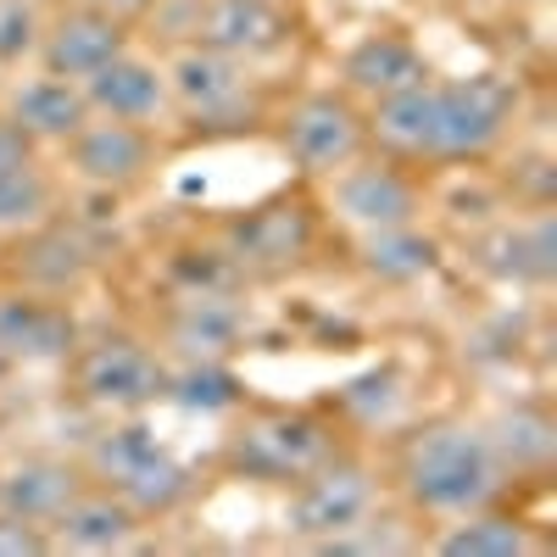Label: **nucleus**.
Instances as JSON below:
<instances>
[{"instance_id": "21", "label": "nucleus", "mask_w": 557, "mask_h": 557, "mask_svg": "<svg viewBox=\"0 0 557 557\" xmlns=\"http://www.w3.org/2000/svg\"><path fill=\"white\" fill-rule=\"evenodd\" d=\"M368 262H374V273H385V278H418V273L435 262V246L418 240V235H407V228L396 223V228H380V235H374V246H368Z\"/></svg>"}, {"instance_id": "8", "label": "nucleus", "mask_w": 557, "mask_h": 557, "mask_svg": "<svg viewBox=\"0 0 557 557\" xmlns=\"http://www.w3.org/2000/svg\"><path fill=\"white\" fill-rule=\"evenodd\" d=\"M346 73H351L357 89H374V96H401V89L424 84V62H418V51L407 39H391V34L362 39L351 51V62H346Z\"/></svg>"}, {"instance_id": "13", "label": "nucleus", "mask_w": 557, "mask_h": 557, "mask_svg": "<svg viewBox=\"0 0 557 557\" xmlns=\"http://www.w3.org/2000/svg\"><path fill=\"white\" fill-rule=\"evenodd\" d=\"M318 451H323L318 430L296 418V424H268V430L246 435V446H240V462H246V469H257V474L285 480V474H301V469H312V462H318Z\"/></svg>"}, {"instance_id": "26", "label": "nucleus", "mask_w": 557, "mask_h": 557, "mask_svg": "<svg viewBox=\"0 0 557 557\" xmlns=\"http://www.w3.org/2000/svg\"><path fill=\"white\" fill-rule=\"evenodd\" d=\"M151 451H162V446H157V435H151V430H139V424H128V430L107 435L96 457H101V469H107L112 480H123V474L134 469V462H146Z\"/></svg>"}, {"instance_id": "30", "label": "nucleus", "mask_w": 557, "mask_h": 557, "mask_svg": "<svg viewBox=\"0 0 557 557\" xmlns=\"http://www.w3.org/2000/svg\"><path fill=\"white\" fill-rule=\"evenodd\" d=\"M28 168V134L17 123H0V173Z\"/></svg>"}, {"instance_id": "14", "label": "nucleus", "mask_w": 557, "mask_h": 557, "mask_svg": "<svg viewBox=\"0 0 557 557\" xmlns=\"http://www.w3.org/2000/svg\"><path fill=\"white\" fill-rule=\"evenodd\" d=\"M173 84H178V96H184V107H196V112H228L240 101V67L228 62L223 51H190L178 67H173Z\"/></svg>"}, {"instance_id": "11", "label": "nucleus", "mask_w": 557, "mask_h": 557, "mask_svg": "<svg viewBox=\"0 0 557 557\" xmlns=\"http://www.w3.org/2000/svg\"><path fill=\"white\" fill-rule=\"evenodd\" d=\"M89 101L107 107L112 117H146L162 107V78L146 67V62H128V57H112L89 73Z\"/></svg>"}, {"instance_id": "31", "label": "nucleus", "mask_w": 557, "mask_h": 557, "mask_svg": "<svg viewBox=\"0 0 557 557\" xmlns=\"http://www.w3.org/2000/svg\"><path fill=\"white\" fill-rule=\"evenodd\" d=\"M101 7H112V12H146L151 0H101Z\"/></svg>"}, {"instance_id": "5", "label": "nucleus", "mask_w": 557, "mask_h": 557, "mask_svg": "<svg viewBox=\"0 0 557 557\" xmlns=\"http://www.w3.org/2000/svg\"><path fill=\"white\" fill-rule=\"evenodd\" d=\"M84 391L96 401H151L162 391V368L139 351V346H123V341H107L96 357L84 362Z\"/></svg>"}, {"instance_id": "24", "label": "nucleus", "mask_w": 557, "mask_h": 557, "mask_svg": "<svg viewBox=\"0 0 557 557\" xmlns=\"http://www.w3.org/2000/svg\"><path fill=\"white\" fill-rule=\"evenodd\" d=\"M502 451L513 457V462H546L557 451V435L541 412H513L502 424Z\"/></svg>"}, {"instance_id": "27", "label": "nucleus", "mask_w": 557, "mask_h": 557, "mask_svg": "<svg viewBox=\"0 0 557 557\" xmlns=\"http://www.w3.org/2000/svg\"><path fill=\"white\" fill-rule=\"evenodd\" d=\"M173 396H178L184 407H207V412H218V407L235 401V380H228L223 368H190V374L173 385Z\"/></svg>"}, {"instance_id": "10", "label": "nucleus", "mask_w": 557, "mask_h": 557, "mask_svg": "<svg viewBox=\"0 0 557 557\" xmlns=\"http://www.w3.org/2000/svg\"><path fill=\"white\" fill-rule=\"evenodd\" d=\"M73 162L96 184H123V178H134L139 168H146V139H139L128 123H96V128L78 134Z\"/></svg>"}, {"instance_id": "12", "label": "nucleus", "mask_w": 557, "mask_h": 557, "mask_svg": "<svg viewBox=\"0 0 557 557\" xmlns=\"http://www.w3.org/2000/svg\"><path fill=\"white\" fill-rule=\"evenodd\" d=\"M73 346V323L39 301H0V351L23 357H62Z\"/></svg>"}, {"instance_id": "28", "label": "nucleus", "mask_w": 557, "mask_h": 557, "mask_svg": "<svg viewBox=\"0 0 557 557\" xmlns=\"http://www.w3.org/2000/svg\"><path fill=\"white\" fill-rule=\"evenodd\" d=\"M28 45H34V17H28V7L7 0L0 7V62H17Z\"/></svg>"}, {"instance_id": "15", "label": "nucleus", "mask_w": 557, "mask_h": 557, "mask_svg": "<svg viewBox=\"0 0 557 557\" xmlns=\"http://www.w3.org/2000/svg\"><path fill=\"white\" fill-rule=\"evenodd\" d=\"M17 128L23 134H78L84 128V96L67 89L57 73L51 78H34L28 89H17Z\"/></svg>"}, {"instance_id": "17", "label": "nucleus", "mask_w": 557, "mask_h": 557, "mask_svg": "<svg viewBox=\"0 0 557 557\" xmlns=\"http://www.w3.org/2000/svg\"><path fill=\"white\" fill-rule=\"evenodd\" d=\"M0 496H7V507L17 519H57L62 507L73 502V474L57 469V462H34V469H17L7 485H0Z\"/></svg>"}, {"instance_id": "3", "label": "nucleus", "mask_w": 557, "mask_h": 557, "mask_svg": "<svg viewBox=\"0 0 557 557\" xmlns=\"http://www.w3.org/2000/svg\"><path fill=\"white\" fill-rule=\"evenodd\" d=\"M368 513V480L357 469H330L301 485L296 507H290V530L301 535H346L357 530Z\"/></svg>"}, {"instance_id": "22", "label": "nucleus", "mask_w": 557, "mask_h": 557, "mask_svg": "<svg viewBox=\"0 0 557 557\" xmlns=\"http://www.w3.org/2000/svg\"><path fill=\"white\" fill-rule=\"evenodd\" d=\"M524 546L530 541H524V530L513 519H469L462 530L446 535V552L451 557H513Z\"/></svg>"}, {"instance_id": "25", "label": "nucleus", "mask_w": 557, "mask_h": 557, "mask_svg": "<svg viewBox=\"0 0 557 557\" xmlns=\"http://www.w3.org/2000/svg\"><path fill=\"white\" fill-rule=\"evenodd\" d=\"M178 341L196 346V351H223L228 341H235V312H223L218 301H196L190 318L178 323Z\"/></svg>"}, {"instance_id": "18", "label": "nucleus", "mask_w": 557, "mask_h": 557, "mask_svg": "<svg viewBox=\"0 0 557 557\" xmlns=\"http://www.w3.org/2000/svg\"><path fill=\"white\" fill-rule=\"evenodd\" d=\"M380 134L401 151H435V89L418 84V89H401V96H385Z\"/></svg>"}, {"instance_id": "2", "label": "nucleus", "mask_w": 557, "mask_h": 557, "mask_svg": "<svg viewBox=\"0 0 557 557\" xmlns=\"http://www.w3.org/2000/svg\"><path fill=\"white\" fill-rule=\"evenodd\" d=\"M507 107H513V89L491 73L469 78V84H451V89H435V151L441 157L485 151L507 123Z\"/></svg>"}, {"instance_id": "4", "label": "nucleus", "mask_w": 557, "mask_h": 557, "mask_svg": "<svg viewBox=\"0 0 557 557\" xmlns=\"http://www.w3.org/2000/svg\"><path fill=\"white\" fill-rule=\"evenodd\" d=\"M196 34L223 57H251V51H273L285 39V17L268 0H207Z\"/></svg>"}, {"instance_id": "6", "label": "nucleus", "mask_w": 557, "mask_h": 557, "mask_svg": "<svg viewBox=\"0 0 557 557\" xmlns=\"http://www.w3.org/2000/svg\"><path fill=\"white\" fill-rule=\"evenodd\" d=\"M117 23L112 17H101V12H78V17H67V23H57V34H51V45H45V62H51V73L62 78H89L101 62H112L117 57Z\"/></svg>"}, {"instance_id": "19", "label": "nucleus", "mask_w": 557, "mask_h": 557, "mask_svg": "<svg viewBox=\"0 0 557 557\" xmlns=\"http://www.w3.org/2000/svg\"><path fill=\"white\" fill-rule=\"evenodd\" d=\"M307 246V218L301 207H268L257 218L240 223V251L257 257V262H285Z\"/></svg>"}, {"instance_id": "9", "label": "nucleus", "mask_w": 557, "mask_h": 557, "mask_svg": "<svg viewBox=\"0 0 557 557\" xmlns=\"http://www.w3.org/2000/svg\"><path fill=\"white\" fill-rule=\"evenodd\" d=\"M335 201L351 223H368V228H396L412 218V190L396 173H380V168H362V173L341 178Z\"/></svg>"}, {"instance_id": "7", "label": "nucleus", "mask_w": 557, "mask_h": 557, "mask_svg": "<svg viewBox=\"0 0 557 557\" xmlns=\"http://www.w3.org/2000/svg\"><path fill=\"white\" fill-rule=\"evenodd\" d=\"M357 146V123L341 101H307L290 117V151L307 168H341Z\"/></svg>"}, {"instance_id": "1", "label": "nucleus", "mask_w": 557, "mask_h": 557, "mask_svg": "<svg viewBox=\"0 0 557 557\" xmlns=\"http://www.w3.org/2000/svg\"><path fill=\"white\" fill-rule=\"evenodd\" d=\"M407 491L435 513H469L496 491V451L469 430H430L407 457Z\"/></svg>"}, {"instance_id": "23", "label": "nucleus", "mask_w": 557, "mask_h": 557, "mask_svg": "<svg viewBox=\"0 0 557 557\" xmlns=\"http://www.w3.org/2000/svg\"><path fill=\"white\" fill-rule=\"evenodd\" d=\"M45 201H51V190H45V178L34 173V162L0 173V228L34 223V218L45 212Z\"/></svg>"}, {"instance_id": "16", "label": "nucleus", "mask_w": 557, "mask_h": 557, "mask_svg": "<svg viewBox=\"0 0 557 557\" xmlns=\"http://www.w3.org/2000/svg\"><path fill=\"white\" fill-rule=\"evenodd\" d=\"M57 519H62V535L73 546H84V552L123 546L128 530H134V513H128L123 502H112V496H73Z\"/></svg>"}, {"instance_id": "29", "label": "nucleus", "mask_w": 557, "mask_h": 557, "mask_svg": "<svg viewBox=\"0 0 557 557\" xmlns=\"http://www.w3.org/2000/svg\"><path fill=\"white\" fill-rule=\"evenodd\" d=\"M0 552H7V557H17V552H45V541L28 530V519H0Z\"/></svg>"}, {"instance_id": "20", "label": "nucleus", "mask_w": 557, "mask_h": 557, "mask_svg": "<svg viewBox=\"0 0 557 557\" xmlns=\"http://www.w3.org/2000/svg\"><path fill=\"white\" fill-rule=\"evenodd\" d=\"M117 491H123V502L146 507V513H168V507H173L184 491H190V474H184L173 457L151 451L146 462H134V469L117 480Z\"/></svg>"}]
</instances>
